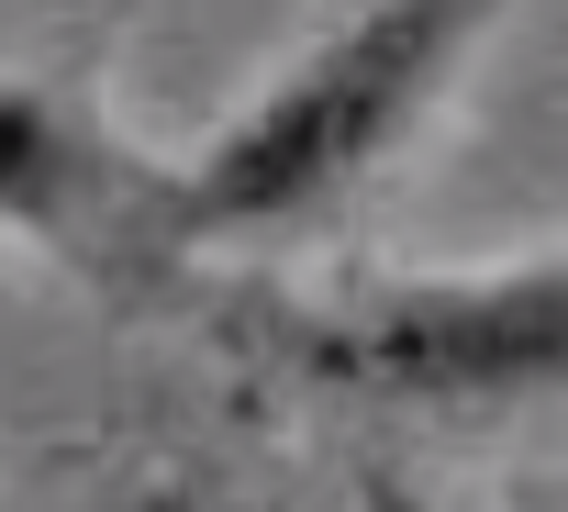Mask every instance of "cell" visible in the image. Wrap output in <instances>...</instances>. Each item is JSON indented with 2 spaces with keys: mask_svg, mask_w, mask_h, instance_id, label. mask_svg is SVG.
<instances>
[{
  "mask_svg": "<svg viewBox=\"0 0 568 512\" xmlns=\"http://www.w3.org/2000/svg\"><path fill=\"white\" fill-rule=\"evenodd\" d=\"M501 0H368L335 23L278 90H256L190 167H168V234L201 268L234 234H278L324 201H346L457 79V57L490 34Z\"/></svg>",
  "mask_w": 568,
  "mask_h": 512,
  "instance_id": "1",
  "label": "cell"
},
{
  "mask_svg": "<svg viewBox=\"0 0 568 512\" xmlns=\"http://www.w3.org/2000/svg\"><path fill=\"white\" fill-rule=\"evenodd\" d=\"M267 357L390 401H568V256L357 301H267Z\"/></svg>",
  "mask_w": 568,
  "mask_h": 512,
  "instance_id": "2",
  "label": "cell"
},
{
  "mask_svg": "<svg viewBox=\"0 0 568 512\" xmlns=\"http://www.w3.org/2000/svg\"><path fill=\"white\" fill-rule=\"evenodd\" d=\"M0 223H23L57 268L112 301H190V256L168 234V156H134L68 101L0 90Z\"/></svg>",
  "mask_w": 568,
  "mask_h": 512,
  "instance_id": "3",
  "label": "cell"
},
{
  "mask_svg": "<svg viewBox=\"0 0 568 512\" xmlns=\"http://www.w3.org/2000/svg\"><path fill=\"white\" fill-rule=\"evenodd\" d=\"M57 12H79V0H57Z\"/></svg>",
  "mask_w": 568,
  "mask_h": 512,
  "instance_id": "4",
  "label": "cell"
}]
</instances>
